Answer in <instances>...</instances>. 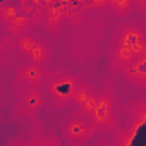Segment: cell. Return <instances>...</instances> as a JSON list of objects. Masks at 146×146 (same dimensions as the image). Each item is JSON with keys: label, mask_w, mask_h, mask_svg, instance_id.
<instances>
[{"label": "cell", "mask_w": 146, "mask_h": 146, "mask_svg": "<svg viewBox=\"0 0 146 146\" xmlns=\"http://www.w3.org/2000/svg\"><path fill=\"white\" fill-rule=\"evenodd\" d=\"M96 125L84 119H72L65 127V137L70 143H86L93 137Z\"/></svg>", "instance_id": "obj_5"}, {"label": "cell", "mask_w": 146, "mask_h": 146, "mask_svg": "<svg viewBox=\"0 0 146 146\" xmlns=\"http://www.w3.org/2000/svg\"><path fill=\"white\" fill-rule=\"evenodd\" d=\"M134 2V7L141 9V11H146V0H132Z\"/></svg>", "instance_id": "obj_17"}, {"label": "cell", "mask_w": 146, "mask_h": 146, "mask_svg": "<svg viewBox=\"0 0 146 146\" xmlns=\"http://www.w3.org/2000/svg\"><path fill=\"white\" fill-rule=\"evenodd\" d=\"M90 117L96 127H108L113 122V100L108 93H102L98 96Z\"/></svg>", "instance_id": "obj_4"}, {"label": "cell", "mask_w": 146, "mask_h": 146, "mask_svg": "<svg viewBox=\"0 0 146 146\" xmlns=\"http://www.w3.org/2000/svg\"><path fill=\"white\" fill-rule=\"evenodd\" d=\"M78 81L76 78H72L69 74H64V76H58V78H53L50 83H48V93L50 96L57 102V103H67V102H72L78 93Z\"/></svg>", "instance_id": "obj_1"}, {"label": "cell", "mask_w": 146, "mask_h": 146, "mask_svg": "<svg viewBox=\"0 0 146 146\" xmlns=\"http://www.w3.org/2000/svg\"><path fill=\"white\" fill-rule=\"evenodd\" d=\"M31 24H33V19H31L29 16L19 12L14 19H11V21L5 24V28H7L9 35L21 36V35H26V31H28V28H29Z\"/></svg>", "instance_id": "obj_12"}, {"label": "cell", "mask_w": 146, "mask_h": 146, "mask_svg": "<svg viewBox=\"0 0 146 146\" xmlns=\"http://www.w3.org/2000/svg\"><path fill=\"white\" fill-rule=\"evenodd\" d=\"M33 2H35L40 9H43V11H45V9H48L50 5H53L57 0H33Z\"/></svg>", "instance_id": "obj_16"}, {"label": "cell", "mask_w": 146, "mask_h": 146, "mask_svg": "<svg viewBox=\"0 0 146 146\" xmlns=\"http://www.w3.org/2000/svg\"><path fill=\"white\" fill-rule=\"evenodd\" d=\"M19 11L23 12V14H26V16H29L31 19H33V23L41 16V11L43 9H40L33 0H19Z\"/></svg>", "instance_id": "obj_14"}, {"label": "cell", "mask_w": 146, "mask_h": 146, "mask_svg": "<svg viewBox=\"0 0 146 146\" xmlns=\"http://www.w3.org/2000/svg\"><path fill=\"white\" fill-rule=\"evenodd\" d=\"M108 5L112 7V11L119 16V17H124V16H129L132 12V7H134V2L132 0H107Z\"/></svg>", "instance_id": "obj_13"}, {"label": "cell", "mask_w": 146, "mask_h": 146, "mask_svg": "<svg viewBox=\"0 0 146 146\" xmlns=\"http://www.w3.org/2000/svg\"><path fill=\"white\" fill-rule=\"evenodd\" d=\"M117 43L129 46L136 53V58L146 55V36L134 24H125L120 28V31L117 35Z\"/></svg>", "instance_id": "obj_2"}, {"label": "cell", "mask_w": 146, "mask_h": 146, "mask_svg": "<svg viewBox=\"0 0 146 146\" xmlns=\"http://www.w3.org/2000/svg\"><path fill=\"white\" fill-rule=\"evenodd\" d=\"M96 100H98V96H96L95 91H93L90 86H86V84L79 86V88H78V93H76V96H74V102H76L78 108H79L83 113H86V115H91V112H93V108H95V105H96Z\"/></svg>", "instance_id": "obj_9"}, {"label": "cell", "mask_w": 146, "mask_h": 146, "mask_svg": "<svg viewBox=\"0 0 146 146\" xmlns=\"http://www.w3.org/2000/svg\"><path fill=\"white\" fill-rule=\"evenodd\" d=\"M43 76H45V70L41 64H35V62L26 64L17 70V81L26 86H36L43 79Z\"/></svg>", "instance_id": "obj_8"}, {"label": "cell", "mask_w": 146, "mask_h": 146, "mask_svg": "<svg viewBox=\"0 0 146 146\" xmlns=\"http://www.w3.org/2000/svg\"><path fill=\"white\" fill-rule=\"evenodd\" d=\"M19 7H14V5H4L2 9H0V17H2V21L7 24L11 19H14L17 14H19Z\"/></svg>", "instance_id": "obj_15"}, {"label": "cell", "mask_w": 146, "mask_h": 146, "mask_svg": "<svg viewBox=\"0 0 146 146\" xmlns=\"http://www.w3.org/2000/svg\"><path fill=\"white\" fill-rule=\"evenodd\" d=\"M17 48L31 62H35V64H41L43 65L48 60V50H46V46L40 40H36V38H33L29 35L17 36Z\"/></svg>", "instance_id": "obj_3"}, {"label": "cell", "mask_w": 146, "mask_h": 146, "mask_svg": "<svg viewBox=\"0 0 146 146\" xmlns=\"http://www.w3.org/2000/svg\"><path fill=\"white\" fill-rule=\"evenodd\" d=\"M136 60V53L129 48V46H125V45H120V43H117L115 45V48L112 50V64H113V67H117V69H125L127 65H131L132 62Z\"/></svg>", "instance_id": "obj_11"}, {"label": "cell", "mask_w": 146, "mask_h": 146, "mask_svg": "<svg viewBox=\"0 0 146 146\" xmlns=\"http://www.w3.org/2000/svg\"><path fill=\"white\" fill-rule=\"evenodd\" d=\"M70 9H72V2H70V0H58V2H55L48 9H45V23H46V28L50 31L58 29L60 23L69 17Z\"/></svg>", "instance_id": "obj_6"}, {"label": "cell", "mask_w": 146, "mask_h": 146, "mask_svg": "<svg viewBox=\"0 0 146 146\" xmlns=\"http://www.w3.org/2000/svg\"><path fill=\"white\" fill-rule=\"evenodd\" d=\"M43 105V98H41V93L38 88H31L19 102L17 105V112L24 117H29L33 119L36 115V112L40 110V107Z\"/></svg>", "instance_id": "obj_7"}, {"label": "cell", "mask_w": 146, "mask_h": 146, "mask_svg": "<svg viewBox=\"0 0 146 146\" xmlns=\"http://www.w3.org/2000/svg\"><path fill=\"white\" fill-rule=\"evenodd\" d=\"M124 72L134 84H137V86L146 90V55L136 58L131 65H127L124 69Z\"/></svg>", "instance_id": "obj_10"}]
</instances>
